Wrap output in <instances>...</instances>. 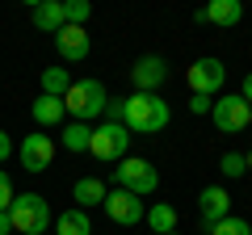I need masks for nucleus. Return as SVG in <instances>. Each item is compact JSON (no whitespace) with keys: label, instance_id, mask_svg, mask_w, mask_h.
I'll return each mask as SVG.
<instances>
[{"label":"nucleus","instance_id":"dca6fc26","mask_svg":"<svg viewBox=\"0 0 252 235\" xmlns=\"http://www.w3.org/2000/svg\"><path fill=\"white\" fill-rule=\"evenodd\" d=\"M72 202H76V210L101 206V202H105V185H101L97 176H80V181L72 185Z\"/></svg>","mask_w":252,"mask_h":235},{"label":"nucleus","instance_id":"6e6552de","mask_svg":"<svg viewBox=\"0 0 252 235\" xmlns=\"http://www.w3.org/2000/svg\"><path fill=\"white\" fill-rule=\"evenodd\" d=\"M101 206H105V214L114 218L118 227H135V223H143V214H147L143 198H135V193H126V189H109Z\"/></svg>","mask_w":252,"mask_h":235},{"label":"nucleus","instance_id":"f03ea898","mask_svg":"<svg viewBox=\"0 0 252 235\" xmlns=\"http://www.w3.org/2000/svg\"><path fill=\"white\" fill-rule=\"evenodd\" d=\"M105 84L101 80H72V88L63 92V109L76 118V122H89V118H101L105 114Z\"/></svg>","mask_w":252,"mask_h":235},{"label":"nucleus","instance_id":"9d476101","mask_svg":"<svg viewBox=\"0 0 252 235\" xmlns=\"http://www.w3.org/2000/svg\"><path fill=\"white\" fill-rule=\"evenodd\" d=\"M130 80H135V92H156L168 80V63H164L160 55H143V59L130 67Z\"/></svg>","mask_w":252,"mask_h":235},{"label":"nucleus","instance_id":"f3484780","mask_svg":"<svg viewBox=\"0 0 252 235\" xmlns=\"http://www.w3.org/2000/svg\"><path fill=\"white\" fill-rule=\"evenodd\" d=\"M55 235H93V223H89V210H63L55 218Z\"/></svg>","mask_w":252,"mask_h":235},{"label":"nucleus","instance_id":"2f4dec72","mask_svg":"<svg viewBox=\"0 0 252 235\" xmlns=\"http://www.w3.org/2000/svg\"><path fill=\"white\" fill-rule=\"evenodd\" d=\"M172 235H181V231H172Z\"/></svg>","mask_w":252,"mask_h":235},{"label":"nucleus","instance_id":"c85d7f7f","mask_svg":"<svg viewBox=\"0 0 252 235\" xmlns=\"http://www.w3.org/2000/svg\"><path fill=\"white\" fill-rule=\"evenodd\" d=\"M13 231V223H9V210H4V214H0V235H9Z\"/></svg>","mask_w":252,"mask_h":235},{"label":"nucleus","instance_id":"6ab92c4d","mask_svg":"<svg viewBox=\"0 0 252 235\" xmlns=\"http://www.w3.org/2000/svg\"><path fill=\"white\" fill-rule=\"evenodd\" d=\"M143 223L152 227L156 235H172V231H177V210H172L168 202H156V206L143 214Z\"/></svg>","mask_w":252,"mask_h":235},{"label":"nucleus","instance_id":"393cba45","mask_svg":"<svg viewBox=\"0 0 252 235\" xmlns=\"http://www.w3.org/2000/svg\"><path fill=\"white\" fill-rule=\"evenodd\" d=\"M105 122H122V97H109L105 101Z\"/></svg>","mask_w":252,"mask_h":235},{"label":"nucleus","instance_id":"412c9836","mask_svg":"<svg viewBox=\"0 0 252 235\" xmlns=\"http://www.w3.org/2000/svg\"><path fill=\"white\" fill-rule=\"evenodd\" d=\"M89 17H93L89 0H63V21H67V26H84Z\"/></svg>","mask_w":252,"mask_h":235},{"label":"nucleus","instance_id":"c756f323","mask_svg":"<svg viewBox=\"0 0 252 235\" xmlns=\"http://www.w3.org/2000/svg\"><path fill=\"white\" fill-rule=\"evenodd\" d=\"M244 168H248V172H252V151H248V155H244Z\"/></svg>","mask_w":252,"mask_h":235},{"label":"nucleus","instance_id":"a211bd4d","mask_svg":"<svg viewBox=\"0 0 252 235\" xmlns=\"http://www.w3.org/2000/svg\"><path fill=\"white\" fill-rule=\"evenodd\" d=\"M89 139H93V126L89 122H67V126L59 130V147H67V151H89Z\"/></svg>","mask_w":252,"mask_h":235},{"label":"nucleus","instance_id":"ddd939ff","mask_svg":"<svg viewBox=\"0 0 252 235\" xmlns=\"http://www.w3.org/2000/svg\"><path fill=\"white\" fill-rule=\"evenodd\" d=\"M198 21H210V26L235 29V26L244 21V4H240V0H210L206 9H198Z\"/></svg>","mask_w":252,"mask_h":235},{"label":"nucleus","instance_id":"7ed1b4c3","mask_svg":"<svg viewBox=\"0 0 252 235\" xmlns=\"http://www.w3.org/2000/svg\"><path fill=\"white\" fill-rule=\"evenodd\" d=\"M9 223L21 235H42L51 227V202L42 193H17L13 206H9Z\"/></svg>","mask_w":252,"mask_h":235},{"label":"nucleus","instance_id":"f8f14e48","mask_svg":"<svg viewBox=\"0 0 252 235\" xmlns=\"http://www.w3.org/2000/svg\"><path fill=\"white\" fill-rule=\"evenodd\" d=\"M198 210H202V223L215 227V223H223V218L231 214V198H227L223 185H206V189L198 193Z\"/></svg>","mask_w":252,"mask_h":235},{"label":"nucleus","instance_id":"a878e982","mask_svg":"<svg viewBox=\"0 0 252 235\" xmlns=\"http://www.w3.org/2000/svg\"><path fill=\"white\" fill-rule=\"evenodd\" d=\"M210 105H215L210 97H198V92L189 97V109H193V114H210Z\"/></svg>","mask_w":252,"mask_h":235},{"label":"nucleus","instance_id":"2eb2a0df","mask_svg":"<svg viewBox=\"0 0 252 235\" xmlns=\"http://www.w3.org/2000/svg\"><path fill=\"white\" fill-rule=\"evenodd\" d=\"M30 114H34V122L46 130V126H63L67 109H63V101H59V97H46V92H42V97L34 101V109H30Z\"/></svg>","mask_w":252,"mask_h":235},{"label":"nucleus","instance_id":"7c9ffc66","mask_svg":"<svg viewBox=\"0 0 252 235\" xmlns=\"http://www.w3.org/2000/svg\"><path fill=\"white\" fill-rule=\"evenodd\" d=\"M248 126H252V118H248Z\"/></svg>","mask_w":252,"mask_h":235},{"label":"nucleus","instance_id":"5701e85b","mask_svg":"<svg viewBox=\"0 0 252 235\" xmlns=\"http://www.w3.org/2000/svg\"><path fill=\"white\" fill-rule=\"evenodd\" d=\"M219 172H223L227 181H235V176H244V172H248V168H244V155H240V151H227L223 160H219Z\"/></svg>","mask_w":252,"mask_h":235},{"label":"nucleus","instance_id":"20e7f679","mask_svg":"<svg viewBox=\"0 0 252 235\" xmlns=\"http://www.w3.org/2000/svg\"><path fill=\"white\" fill-rule=\"evenodd\" d=\"M114 181H118V189L135 193V198H147V193L160 189V172H156L152 160H135V155H126V160H118Z\"/></svg>","mask_w":252,"mask_h":235},{"label":"nucleus","instance_id":"b1692460","mask_svg":"<svg viewBox=\"0 0 252 235\" xmlns=\"http://www.w3.org/2000/svg\"><path fill=\"white\" fill-rule=\"evenodd\" d=\"M13 198H17V189H13V181H9V172H0V214L13 206Z\"/></svg>","mask_w":252,"mask_h":235},{"label":"nucleus","instance_id":"9b49d317","mask_svg":"<svg viewBox=\"0 0 252 235\" xmlns=\"http://www.w3.org/2000/svg\"><path fill=\"white\" fill-rule=\"evenodd\" d=\"M55 51H59L63 63L89 59V34H84V26H63L59 34H55Z\"/></svg>","mask_w":252,"mask_h":235},{"label":"nucleus","instance_id":"1a4fd4ad","mask_svg":"<svg viewBox=\"0 0 252 235\" xmlns=\"http://www.w3.org/2000/svg\"><path fill=\"white\" fill-rule=\"evenodd\" d=\"M17 155H21V168L26 172H42V168H51V160H55V139L51 135H26L21 139V147H17Z\"/></svg>","mask_w":252,"mask_h":235},{"label":"nucleus","instance_id":"f257e3e1","mask_svg":"<svg viewBox=\"0 0 252 235\" xmlns=\"http://www.w3.org/2000/svg\"><path fill=\"white\" fill-rule=\"evenodd\" d=\"M122 126L130 135H156L168 126V101L160 92H130L122 97Z\"/></svg>","mask_w":252,"mask_h":235},{"label":"nucleus","instance_id":"39448f33","mask_svg":"<svg viewBox=\"0 0 252 235\" xmlns=\"http://www.w3.org/2000/svg\"><path fill=\"white\" fill-rule=\"evenodd\" d=\"M126 147H130V130H126L122 122H101V126L93 130V139H89V151L97 155L101 164L126 160Z\"/></svg>","mask_w":252,"mask_h":235},{"label":"nucleus","instance_id":"4468645a","mask_svg":"<svg viewBox=\"0 0 252 235\" xmlns=\"http://www.w3.org/2000/svg\"><path fill=\"white\" fill-rule=\"evenodd\" d=\"M34 26L42 29V34H59L67 21H63V0H42V4H34Z\"/></svg>","mask_w":252,"mask_h":235},{"label":"nucleus","instance_id":"4be33fe9","mask_svg":"<svg viewBox=\"0 0 252 235\" xmlns=\"http://www.w3.org/2000/svg\"><path fill=\"white\" fill-rule=\"evenodd\" d=\"M210 235H252V223H248V218L227 214L223 223H215V227H210Z\"/></svg>","mask_w":252,"mask_h":235},{"label":"nucleus","instance_id":"cd10ccee","mask_svg":"<svg viewBox=\"0 0 252 235\" xmlns=\"http://www.w3.org/2000/svg\"><path fill=\"white\" fill-rule=\"evenodd\" d=\"M240 97H244V101H248V105H252V72L244 76V88H240Z\"/></svg>","mask_w":252,"mask_h":235},{"label":"nucleus","instance_id":"aec40b11","mask_svg":"<svg viewBox=\"0 0 252 235\" xmlns=\"http://www.w3.org/2000/svg\"><path fill=\"white\" fill-rule=\"evenodd\" d=\"M67 88H72V76L63 72V67H46V72H42V92H46V97H59L63 101Z\"/></svg>","mask_w":252,"mask_h":235},{"label":"nucleus","instance_id":"423d86ee","mask_svg":"<svg viewBox=\"0 0 252 235\" xmlns=\"http://www.w3.org/2000/svg\"><path fill=\"white\" fill-rule=\"evenodd\" d=\"M252 118V105L240 97V92H231V97H219L215 105H210V122H215L223 135H240L244 126H248Z\"/></svg>","mask_w":252,"mask_h":235},{"label":"nucleus","instance_id":"bb28decb","mask_svg":"<svg viewBox=\"0 0 252 235\" xmlns=\"http://www.w3.org/2000/svg\"><path fill=\"white\" fill-rule=\"evenodd\" d=\"M9 155H13V143H9V135H4V130H0V164L9 160Z\"/></svg>","mask_w":252,"mask_h":235},{"label":"nucleus","instance_id":"0eeeda50","mask_svg":"<svg viewBox=\"0 0 252 235\" xmlns=\"http://www.w3.org/2000/svg\"><path fill=\"white\" fill-rule=\"evenodd\" d=\"M185 80H189V88L198 92V97H215V92L223 88V80H227V67L219 63V59H198V63H189Z\"/></svg>","mask_w":252,"mask_h":235}]
</instances>
